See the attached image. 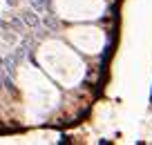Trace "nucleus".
<instances>
[{"instance_id": "f257e3e1", "label": "nucleus", "mask_w": 152, "mask_h": 145, "mask_svg": "<svg viewBox=\"0 0 152 145\" xmlns=\"http://www.w3.org/2000/svg\"><path fill=\"white\" fill-rule=\"evenodd\" d=\"M20 18H23L25 27H31V29H38L40 25H43V20L38 18V11H34V9H25V11H20Z\"/></svg>"}, {"instance_id": "f03ea898", "label": "nucleus", "mask_w": 152, "mask_h": 145, "mask_svg": "<svg viewBox=\"0 0 152 145\" xmlns=\"http://www.w3.org/2000/svg\"><path fill=\"white\" fill-rule=\"evenodd\" d=\"M2 67H5L9 78H16V58L14 56H2Z\"/></svg>"}, {"instance_id": "7ed1b4c3", "label": "nucleus", "mask_w": 152, "mask_h": 145, "mask_svg": "<svg viewBox=\"0 0 152 145\" xmlns=\"http://www.w3.org/2000/svg\"><path fill=\"white\" fill-rule=\"evenodd\" d=\"M29 5H31L34 11H38V14H45L49 7V0H29Z\"/></svg>"}, {"instance_id": "20e7f679", "label": "nucleus", "mask_w": 152, "mask_h": 145, "mask_svg": "<svg viewBox=\"0 0 152 145\" xmlns=\"http://www.w3.org/2000/svg\"><path fill=\"white\" fill-rule=\"evenodd\" d=\"M27 49H29V47L25 45V42H23V45H18V47H16V52H14V58H16V63H20L25 56H27Z\"/></svg>"}, {"instance_id": "39448f33", "label": "nucleus", "mask_w": 152, "mask_h": 145, "mask_svg": "<svg viewBox=\"0 0 152 145\" xmlns=\"http://www.w3.org/2000/svg\"><path fill=\"white\" fill-rule=\"evenodd\" d=\"M9 78V76H7V71H5V67H2V56H0V89L5 87V80Z\"/></svg>"}, {"instance_id": "423d86ee", "label": "nucleus", "mask_w": 152, "mask_h": 145, "mask_svg": "<svg viewBox=\"0 0 152 145\" xmlns=\"http://www.w3.org/2000/svg\"><path fill=\"white\" fill-rule=\"evenodd\" d=\"M43 23L47 25L49 29H56V27H58V18H54V16H47V18H45Z\"/></svg>"}, {"instance_id": "0eeeda50", "label": "nucleus", "mask_w": 152, "mask_h": 145, "mask_svg": "<svg viewBox=\"0 0 152 145\" xmlns=\"http://www.w3.org/2000/svg\"><path fill=\"white\" fill-rule=\"evenodd\" d=\"M7 2H9L11 7H14V5H18V0H7Z\"/></svg>"}]
</instances>
